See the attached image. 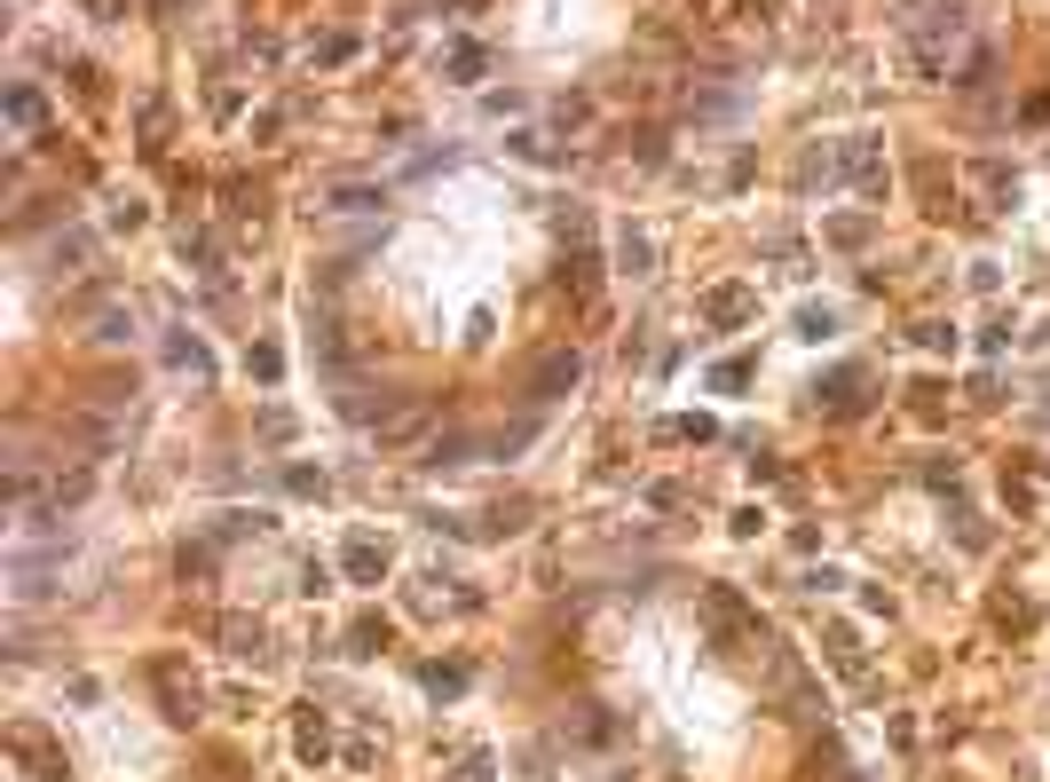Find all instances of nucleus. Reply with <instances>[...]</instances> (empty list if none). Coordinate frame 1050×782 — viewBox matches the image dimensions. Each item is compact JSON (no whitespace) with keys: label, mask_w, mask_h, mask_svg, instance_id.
I'll return each mask as SVG.
<instances>
[{"label":"nucleus","mask_w":1050,"mask_h":782,"mask_svg":"<svg viewBox=\"0 0 1050 782\" xmlns=\"http://www.w3.org/2000/svg\"><path fill=\"white\" fill-rule=\"evenodd\" d=\"M150 9H158V17H174V9H183V0H150Z\"/></svg>","instance_id":"nucleus-39"},{"label":"nucleus","mask_w":1050,"mask_h":782,"mask_svg":"<svg viewBox=\"0 0 1050 782\" xmlns=\"http://www.w3.org/2000/svg\"><path fill=\"white\" fill-rule=\"evenodd\" d=\"M687 111H695V119H735V111H743V87H695Z\"/></svg>","instance_id":"nucleus-17"},{"label":"nucleus","mask_w":1050,"mask_h":782,"mask_svg":"<svg viewBox=\"0 0 1050 782\" xmlns=\"http://www.w3.org/2000/svg\"><path fill=\"white\" fill-rule=\"evenodd\" d=\"M285 490L293 498H324V467H285Z\"/></svg>","instance_id":"nucleus-33"},{"label":"nucleus","mask_w":1050,"mask_h":782,"mask_svg":"<svg viewBox=\"0 0 1050 782\" xmlns=\"http://www.w3.org/2000/svg\"><path fill=\"white\" fill-rule=\"evenodd\" d=\"M293 743H301V759H324V751H332V727H324V720H316V712H308V720H301V735H293Z\"/></svg>","instance_id":"nucleus-30"},{"label":"nucleus","mask_w":1050,"mask_h":782,"mask_svg":"<svg viewBox=\"0 0 1050 782\" xmlns=\"http://www.w3.org/2000/svg\"><path fill=\"white\" fill-rule=\"evenodd\" d=\"M467 451H474V434H434V443H426V467H467Z\"/></svg>","instance_id":"nucleus-25"},{"label":"nucleus","mask_w":1050,"mask_h":782,"mask_svg":"<svg viewBox=\"0 0 1050 782\" xmlns=\"http://www.w3.org/2000/svg\"><path fill=\"white\" fill-rule=\"evenodd\" d=\"M482 71H490V48H482V40H459V48H451V79H467V87H474Z\"/></svg>","instance_id":"nucleus-22"},{"label":"nucleus","mask_w":1050,"mask_h":782,"mask_svg":"<svg viewBox=\"0 0 1050 782\" xmlns=\"http://www.w3.org/2000/svg\"><path fill=\"white\" fill-rule=\"evenodd\" d=\"M830 174H837V183H853L861 198H885V183H893V174H885V143H877V135H845V143L830 150Z\"/></svg>","instance_id":"nucleus-2"},{"label":"nucleus","mask_w":1050,"mask_h":782,"mask_svg":"<svg viewBox=\"0 0 1050 782\" xmlns=\"http://www.w3.org/2000/svg\"><path fill=\"white\" fill-rule=\"evenodd\" d=\"M158 687H166V720H198L206 712V695H198V680H183V672H174V664H158Z\"/></svg>","instance_id":"nucleus-10"},{"label":"nucleus","mask_w":1050,"mask_h":782,"mask_svg":"<svg viewBox=\"0 0 1050 782\" xmlns=\"http://www.w3.org/2000/svg\"><path fill=\"white\" fill-rule=\"evenodd\" d=\"M901 48H909V71H916V79H948V87H964V96H980V87L995 79V56H988V40L972 32V9H964V0H909Z\"/></svg>","instance_id":"nucleus-1"},{"label":"nucleus","mask_w":1050,"mask_h":782,"mask_svg":"<svg viewBox=\"0 0 1050 782\" xmlns=\"http://www.w3.org/2000/svg\"><path fill=\"white\" fill-rule=\"evenodd\" d=\"M704 625L719 633V648H758V641H766V633H758V617H750V608H743L727 585H712V593H704Z\"/></svg>","instance_id":"nucleus-4"},{"label":"nucleus","mask_w":1050,"mask_h":782,"mask_svg":"<svg viewBox=\"0 0 1050 782\" xmlns=\"http://www.w3.org/2000/svg\"><path fill=\"white\" fill-rule=\"evenodd\" d=\"M972 190L995 198V206H1019V174H1011L1003 158H980V166H972Z\"/></svg>","instance_id":"nucleus-12"},{"label":"nucleus","mask_w":1050,"mask_h":782,"mask_svg":"<svg viewBox=\"0 0 1050 782\" xmlns=\"http://www.w3.org/2000/svg\"><path fill=\"white\" fill-rule=\"evenodd\" d=\"M261 443H293V411H285V403L261 411Z\"/></svg>","instance_id":"nucleus-31"},{"label":"nucleus","mask_w":1050,"mask_h":782,"mask_svg":"<svg viewBox=\"0 0 1050 782\" xmlns=\"http://www.w3.org/2000/svg\"><path fill=\"white\" fill-rule=\"evenodd\" d=\"M869 229H877L869 214H837V222H830V245H869Z\"/></svg>","instance_id":"nucleus-29"},{"label":"nucleus","mask_w":1050,"mask_h":782,"mask_svg":"<svg viewBox=\"0 0 1050 782\" xmlns=\"http://www.w3.org/2000/svg\"><path fill=\"white\" fill-rule=\"evenodd\" d=\"M1027 127H1050V87H1034V96H1027V111H1019Z\"/></svg>","instance_id":"nucleus-37"},{"label":"nucleus","mask_w":1050,"mask_h":782,"mask_svg":"<svg viewBox=\"0 0 1050 782\" xmlns=\"http://www.w3.org/2000/svg\"><path fill=\"white\" fill-rule=\"evenodd\" d=\"M750 380H758V364H750V356H727V364H712V395H743Z\"/></svg>","instance_id":"nucleus-21"},{"label":"nucleus","mask_w":1050,"mask_h":782,"mask_svg":"<svg viewBox=\"0 0 1050 782\" xmlns=\"http://www.w3.org/2000/svg\"><path fill=\"white\" fill-rule=\"evenodd\" d=\"M766 17H774V0H704V25H719V32H766Z\"/></svg>","instance_id":"nucleus-6"},{"label":"nucleus","mask_w":1050,"mask_h":782,"mask_svg":"<svg viewBox=\"0 0 1050 782\" xmlns=\"http://www.w3.org/2000/svg\"><path fill=\"white\" fill-rule=\"evenodd\" d=\"M222 641H229V656H269V625L261 617H222Z\"/></svg>","instance_id":"nucleus-14"},{"label":"nucleus","mask_w":1050,"mask_h":782,"mask_svg":"<svg viewBox=\"0 0 1050 782\" xmlns=\"http://www.w3.org/2000/svg\"><path fill=\"white\" fill-rule=\"evenodd\" d=\"M592 270H600V261H592L585 245H577V253L561 261V285H577V301H585V309H592Z\"/></svg>","instance_id":"nucleus-23"},{"label":"nucleus","mask_w":1050,"mask_h":782,"mask_svg":"<svg viewBox=\"0 0 1050 782\" xmlns=\"http://www.w3.org/2000/svg\"><path fill=\"white\" fill-rule=\"evenodd\" d=\"M704 316H712V324H750L758 301H750V285H712V293H704Z\"/></svg>","instance_id":"nucleus-11"},{"label":"nucleus","mask_w":1050,"mask_h":782,"mask_svg":"<svg viewBox=\"0 0 1050 782\" xmlns=\"http://www.w3.org/2000/svg\"><path fill=\"white\" fill-rule=\"evenodd\" d=\"M183 261H190L198 277H222V245H214L206 229H183Z\"/></svg>","instance_id":"nucleus-19"},{"label":"nucleus","mask_w":1050,"mask_h":782,"mask_svg":"<svg viewBox=\"0 0 1050 782\" xmlns=\"http://www.w3.org/2000/svg\"><path fill=\"white\" fill-rule=\"evenodd\" d=\"M87 9H96V17H104V25H111V17H119V9H127V0H87Z\"/></svg>","instance_id":"nucleus-38"},{"label":"nucleus","mask_w":1050,"mask_h":782,"mask_svg":"<svg viewBox=\"0 0 1050 782\" xmlns=\"http://www.w3.org/2000/svg\"><path fill=\"white\" fill-rule=\"evenodd\" d=\"M521 514H530V506H490V514H482V530H490V538H506V530H521Z\"/></svg>","instance_id":"nucleus-34"},{"label":"nucleus","mask_w":1050,"mask_h":782,"mask_svg":"<svg viewBox=\"0 0 1050 782\" xmlns=\"http://www.w3.org/2000/svg\"><path fill=\"white\" fill-rule=\"evenodd\" d=\"M577 380H585V356H577V348H546V356L530 364V380H521V395H530V403H561Z\"/></svg>","instance_id":"nucleus-3"},{"label":"nucleus","mask_w":1050,"mask_h":782,"mask_svg":"<svg viewBox=\"0 0 1050 782\" xmlns=\"http://www.w3.org/2000/svg\"><path fill=\"white\" fill-rule=\"evenodd\" d=\"M347 56H356V40H347V32H332V40H316V63H347Z\"/></svg>","instance_id":"nucleus-35"},{"label":"nucleus","mask_w":1050,"mask_h":782,"mask_svg":"<svg viewBox=\"0 0 1050 782\" xmlns=\"http://www.w3.org/2000/svg\"><path fill=\"white\" fill-rule=\"evenodd\" d=\"M253 530H269V514H261V506H253V514L237 506V514H222V521H214V538H253Z\"/></svg>","instance_id":"nucleus-28"},{"label":"nucleus","mask_w":1050,"mask_h":782,"mask_svg":"<svg viewBox=\"0 0 1050 782\" xmlns=\"http://www.w3.org/2000/svg\"><path fill=\"white\" fill-rule=\"evenodd\" d=\"M166 356L183 364V372H198V380L214 372V356H206V340H198V332H174V340H166Z\"/></svg>","instance_id":"nucleus-20"},{"label":"nucleus","mask_w":1050,"mask_h":782,"mask_svg":"<svg viewBox=\"0 0 1050 782\" xmlns=\"http://www.w3.org/2000/svg\"><path fill=\"white\" fill-rule=\"evenodd\" d=\"M822 648H830V664H837L845 680H861V648H853V633H845V625H830V641H822Z\"/></svg>","instance_id":"nucleus-26"},{"label":"nucleus","mask_w":1050,"mask_h":782,"mask_svg":"<svg viewBox=\"0 0 1050 782\" xmlns=\"http://www.w3.org/2000/svg\"><path fill=\"white\" fill-rule=\"evenodd\" d=\"M340 569L356 577V585H380V577H387V546H380V538H347V546H340Z\"/></svg>","instance_id":"nucleus-9"},{"label":"nucleus","mask_w":1050,"mask_h":782,"mask_svg":"<svg viewBox=\"0 0 1050 782\" xmlns=\"http://www.w3.org/2000/svg\"><path fill=\"white\" fill-rule=\"evenodd\" d=\"M995 617H1003V625H1011V633H1027V625H1034V608H1027V600H1019V593H1011V600H1003V608H995Z\"/></svg>","instance_id":"nucleus-36"},{"label":"nucleus","mask_w":1050,"mask_h":782,"mask_svg":"<svg viewBox=\"0 0 1050 782\" xmlns=\"http://www.w3.org/2000/svg\"><path fill=\"white\" fill-rule=\"evenodd\" d=\"M467 680H474L467 664H426V672H419V687L434 695V704H451V695H467Z\"/></svg>","instance_id":"nucleus-18"},{"label":"nucleus","mask_w":1050,"mask_h":782,"mask_svg":"<svg viewBox=\"0 0 1050 782\" xmlns=\"http://www.w3.org/2000/svg\"><path fill=\"white\" fill-rule=\"evenodd\" d=\"M380 206H387V190H364V183L324 190V214H380Z\"/></svg>","instance_id":"nucleus-16"},{"label":"nucleus","mask_w":1050,"mask_h":782,"mask_svg":"<svg viewBox=\"0 0 1050 782\" xmlns=\"http://www.w3.org/2000/svg\"><path fill=\"white\" fill-rule=\"evenodd\" d=\"M372 434H380V451H403V443H419V434H426V403H395V411H387Z\"/></svg>","instance_id":"nucleus-8"},{"label":"nucleus","mask_w":1050,"mask_h":782,"mask_svg":"<svg viewBox=\"0 0 1050 782\" xmlns=\"http://www.w3.org/2000/svg\"><path fill=\"white\" fill-rule=\"evenodd\" d=\"M9 751H17V759H24L40 782H63V774H71V766H63V751H56V743H48L32 720H17V727H9Z\"/></svg>","instance_id":"nucleus-5"},{"label":"nucleus","mask_w":1050,"mask_h":782,"mask_svg":"<svg viewBox=\"0 0 1050 782\" xmlns=\"http://www.w3.org/2000/svg\"><path fill=\"white\" fill-rule=\"evenodd\" d=\"M861 388H869V372H830V380H814V411H837V419H853L861 411Z\"/></svg>","instance_id":"nucleus-7"},{"label":"nucleus","mask_w":1050,"mask_h":782,"mask_svg":"<svg viewBox=\"0 0 1050 782\" xmlns=\"http://www.w3.org/2000/svg\"><path fill=\"white\" fill-rule=\"evenodd\" d=\"M837 332V309H798V340H830Z\"/></svg>","instance_id":"nucleus-32"},{"label":"nucleus","mask_w":1050,"mask_h":782,"mask_svg":"<svg viewBox=\"0 0 1050 782\" xmlns=\"http://www.w3.org/2000/svg\"><path fill=\"white\" fill-rule=\"evenodd\" d=\"M0 111H9L17 135H32V127L48 119V96H40V87H9V104H0Z\"/></svg>","instance_id":"nucleus-15"},{"label":"nucleus","mask_w":1050,"mask_h":782,"mask_svg":"<svg viewBox=\"0 0 1050 782\" xmlns=\"http://www.w3.org/2000/svg\"><path fill=\"white\" fill-rule=\"evenodd\" d=\"M245 372H253V380H277V372H285V348H277V340H253V348H245Z\"/></svg>","instance_id":"nucleus-24"},{"label":"nucleus","mask_w":1050,"mask_h":782,"mask_svg":"<svg viewBox=\"0 0 1050 782\" xmlns=\"http://www.w3.org/2000/svg\"><path fill=\"white\" fill-rule=\"evenodd\" d=\"M617 270H625V277H648V270H656V245H648V229L617 222Z\"/></svg>","instance_id":"nucleus-13"},{"label":"nucleus","mask_w":1050,"mask_h":782,"mask_svg":"<svg viewBox=\"0 0 1050 782\" xmlns=\"http://www.w3.org/2000/svg\"><path fill=\"white\" fill-rule=\"evenodd\" d=\"M387 648V617H364L356 633H347V656H380Z\"/></svg>","instance_id":"nucleus-27"}]
</instances>
